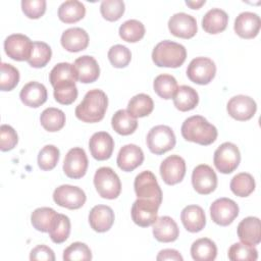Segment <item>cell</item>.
Masks as SVG:
<instances>
[{"mask_svg":"<svg viewBox=\"0 0 261 261\" xmlns=\"http://www.w3.org/2000/svg\"><path fill=\"white\" fill-rule=\"evenodd\" d=\"M33 43L22 34H12L4 41V50L8 57L16 61L29 60L33 50Z\"/></svg>","mask_w":261,"mask_h":261,"instance_id":"obj_11","label":"cell"},{"mask_svg":"<svg viewBox=\"0 0 261 261\" xmlns=\"http://www.w3.org/2000/svg\"><path fill=\"white\" fill-rule=\"evenodd\" d=\"M108 59L110 63L116 68H122L128 65L132 60V53L129 49L123 45L117 44L112 46L108 51Z\"/></svg>","mask_w":261,"mask_h":261,"instance_id":"obj_48","label":"cell"},{"mask_svg":"<svg viewBox=\"0 0 261 261\" xmlns=\"http://www.w3.org/2000/svg\"><path fill=\"white\" fill-rule=\"evenodd\" d=\"M114 222V212L107 205H96L89 213V223L97 232L109 230Z\"/></svg>","mask_w":261,"mask_h":261,"instance_id":"obj_21","label":"cell"},{"mask_svg":"<svg viewBox=\"0 0 261 261\" xmlns=\"http://www.w3.org/2000/svg\"><path fill=\"white\" fill-rule=\"evenodd\" d=\"M31 260H45V261H54L55 255L52 249L45 245H39L35 247L30 254Z\"/></svg>","mask_w":261,"mask_h":261,"instance_id":"obj_51","label":"cell"},{"mask_svg":"<svg viewBox=\"0 0 261 261\" xmlns=\"http://www.w3.org/2000/svg\"><path fill=\"white\" fill-rule=\"evenodd\" d=\"M47 89L38 82H30L25 84L19 93L21 102L33 108H38L47 101Z\"/></svg>","mask_w":261,"mask_h":261,"instance_id":"obj_23","label":"cell"},{"mask_svg":"<svg viewBox=\"0 0 261 261\" xmlns=\"http://www.w3.org/2000/svg\"><path fill=\"white\" fill-rule=\"evenodd\" d=\"M108 106L106 94L99 89L87 92L83 101L75 107V116L88 123L98 122L103 119Z\"/></svg>","mask_w":261,"mask_h":261,"instance_id":"obj_1","label":"cell"},{"mask_svg":"<svg viewBox=\"0 0 261 261\" xmlns=\"http://www.w3.org/2000/svg\"><path fill=\"white\" fill-rule=\"evenodd\" d=\"M238 237L242 243L256 246L261 242V225L258 217L244 218L238 225Z\"/></svg>","mask_w":261,"mask_h":261,"instance_id":"obj_22","label":"cell"},{"mask_svg":"<svg viewBox=\"0 0 261 261\" xmlns=\"http://www.w3.org/2000/svg\"><path fill=\"white\" fill-rule=\"evenodd\" d=\"M73 65L76 69L77 79L81 83H94L100 75V67L98 62L90 55H84L76 58Z\"/></svg>","mask_w":261,"mask_h":261,"instance_id":"obj_25","label":"cell"},{"mask_svg":"<svg viewBox=\"0 0 261 261\" xmlns=\"http://www.w3.org/2000/svg\"><path fill=\"white\" fill-rule=\"evenodd\" d=\"M21 9L24 15L32 19L40 18L46 11L45 0H22Z\"/></svg>","mask_w":261,"mask_h":261,"instance_id":"obj_49","label":"cell"},{"mask_svg":"<svg viewBox=\"0 0 261 261\" xmlns=\"http://www.w3.org/2000/svg\"><path fill=\"white\" fill-rule=\"evenodd\" d=\"M124 2L121 0H103L100 5V12L106 20L116 21L124 13Z\"/></svg>","mask_w":261,"mask_h":261,"instance_id":"obj_47","label":"cell"},{"mask_svg":"<svg viewBox=\"0 0 261 261\" xmlns=\"http://www.w3.org/2000/svg\"><path fill=\"white\" fill-rule=\"evenodd\" d=\"M191 255L196 261H212L216 258L217 247L208 238L198 239L191 246Z\"/></svg>","mask_w":261,"mask_h":261,"instance_id":"obj_31","label":"cell"},{"mask_svg":"<svg viewBox=\"0 0 261 261\" xmlns=\"http://www.w3.org/2000/svg\"><path fill=\"white\" fill-rule=\"evenodd\" d=\"M40 122L46 130L51 133L58 132L65 124V114L58 108L49 107L41 113Z\"/></svg>","mask_w":261,"mask_h":261,"instance_id":"obj_36","label":"cell"},{"mask_svg":"<svg viewBox=\"0 0 261 261\" xmlns=\"http://www.w3.org/2000/svg\"><path fill=\"white\" fill-rule=\"evenodd\" d=\"M160 204L149 199L138 198L132 206V218L134 222L142 227L152 225L158 218Z\"/></svg>","mask_w":261,"mask_h":261,"instance_id":"obj_9","label":"cell"},{"mask_svg":"<svg viewBox=\"0 0 261 261\" xmlns=\"http://www.w3.org/2000/svg\"><path fill=\"white\" fill-rule=\"evenodd\" d=\"M154 238L162 243L174 242L179 234L176 222L169 216H161L153 223Z\"/></svg>","mask_w":261,"mask_h":261,"instance_id":"obj_27","label":"cell"},{"mask_svg":"<svg viewBox=\"0 0 261 261\" xmlns=\"http://www.w3.org/2000/svg\"><path fill=\"white\" fill-rule=\"evenodd\" d=\"M186 58L185 46L170 40L159 42L152 51V60L159 67H179Z\"/></svg>","mask_w":261,"mask_h":261,"instance_id":"obj_3","label":"cell"},{"mask_svg":"<svg viewBox=\"0 0 261 261\" xmlns=\"http://www.w3.org/2000/svg\"><path fill=\"white\" fill-rule=\"evenodd\" d=\"M231 192L239 197H248L255 190L254 177L248 172H241L230 180Z\"/></svg>","mask_w":261,"mask_h":261,"instance_id":"obj_38","label":"cell"},{"mask_svg":"<svg viewBox=\"0 0 261 261\" xmlns=\"http://www.w3.org/2000/svg\"><path fill=\"white\" fill-rule=\"evenodd\" d=\"M213 162L217 170L221 173H231L238 168L241 162L239 148L230 142L221 144L214 152Z\"/></svg>","mask_w":261,"mask_h":261,"instance_id":"obj_6","label":"cell"},{"mask_svg":"<svg viewBox=\"0 0 261 261\" xmlns=\"http://www.w3.org/2000/svg\"><path fill=\"white\" fill-rule=\"evenodd\" d=\"M210 215L216 224L227 226L238 217L239 206L229 198H219L211 204Z\"/></svg>","mask_w":261,"mask_h":261,"instance_id":"obj_12","label":"cell"},{"mask_svg":"<svg viewBox=\"0 0 261 261\" xmlns=\"http://www.w3.org/2000/svg\"><path fill=\"white\" fill-rule=\"evenodd\" d=\"M50 239L55 244H61L67 240L70 233V220L64 214H57V217L48 231Z\"/></svg>","mask_w":261,"mask_h":261,"instance_id":"obj_39","label":"cell"},{"mask_svg":"<svg viewBox=\"0 0 261 261\" xmlns=\"http://www.w3.org/2000/svg\"><path fill=\"white\" fill-rule=\"evenodd\" d=\"M216 65L214 61L208 57L194 58L187 68L189 80L198 85H207L215 76Z\"/></svg>","mask_w":261,"mask_h":261,"instance_id":"obj_8","label":"cell"},{"mask_svg":"<svg viewBox=\"0 0 261 261\" xmlns=\"http://www.w3.org/2000/svg\"><path fill=\"white\" fill-rule=\"evenodd\" d=\"M18 142V137L14 128L8 124H2L0 127V149L3 152L12 150Z\"/></svg>","mask_w":261,"mask_h":261,"instance_id":"obj_50","label":"cell"},{"mask_svg":"<svg viewBox=\"0 0 261 261\" xmlns=\"http://www.w3.org/2000/svg\"><path fill=\"white\" fill-rule=\"evenodd\" d=\"M154 108L152 98L144 93L135 95L127 104V112L135 118L148 116Z\"/></svg>","mask_w":261,"mask_h":261,"instance_id":"obj_34","label":"cell"},{"mask_svg":"<svg viewBox=\"0 0 261 261\" xmlns=\"http://www.w3.org/2000/svg\"><path fill=\"white\" fill-rule=\"evenodd\" d=\"M57 214L58 213L50 207L37 208L31 215L32 225L39 231L48 232L53 225Z\"/></svg>","mask_w":261,"mask_h":261,"instance_id":"obj_35","label":"cell"},{"mask_svg":"<svg viewBox=\"0 0 261 261\" xmlns=\"http://www.w3.org/2000/svg\"><path fill=\"white\" fill-rule=\"evenodd\" d=\"M147 147L156 155H161L174 148L176 139L171 127L168 125H155L153 126L146 138Z\"/></svg>","mask_w":261,"mask_h":261,"instance_id":"obj_5","label":"cell"},{"mask_svg":"<svg viewBox=\"0 0 261 261\" xmlns=\"http://www.w3.org/2000/svg\"><path fill=\"white\" fill-rule=\"evenodd\" d=\"M155 93L162 99L168 100L173 98L178 86L174 76L171 74H159L155 77L153 83Z\"/></svg>","mask_w":261,"mask_h":261,"instance_id":"obj_37","label":"cell"},{"mask_svg":"<svg viewBox=\"0 0 261 261\" xmlns=\"http://www.w3.org/2000/svg\"><path fill=\"white\" fill-rule=\"evenodd\" d=\"M85 192L75 186L62 185L53 192V200L60 207L67 209H79L86 202Z\"/></svg>","mask_w":261,"mask_h":261,"instance_id":"obj_10","label":"cell"},{"mask_svg":"<svg viewBox=\"0 0 261 261\" xmlns=\"http://www.w3.org/2000/svg\"><path fill=\"white\" fill-rule=\"evenodd\" d=\"M52 50L47 43L44 42H34L33 43V50L31 57L28 60V63L35 68L44 67L51 59Z\"/></svg>","mask_w":261,"mask_h":261,"instance_id":"obj_40","label":"cell"},{"mask_svg":"<svg viewBox=\"0 0 261 261\" xmlns=\"http://www.w3.org/2000/svg\"><path fill=\"white\" fill-rule=\"evenodd\" d=\"M77 80V72L74 65L68 62L57 63L49 73V81L53 88L61 83H75Z\"/></svg>","mask_w":261,"mask_h":261,"instance_id":"obj_33","label":"cell"},{"mask_svg":"<svg viewBox=\"0 0 261 261\" xmlns=\"http://www.w3.org/2000/svg\"><path fill=\"white\" fill-rule=\"evenodd\" d=\"M180 220L190 232L201 231L206 225V216L202 207L198 205L186 206L180 213Z\"/></svg>","mask_w":261,"mask_h":261,"instance_id":"obj_26","label":"cell"},{"mask_svg":"<svg viewBox=\"0 0 261 261\" xmlns=\"http://www.w3.org/2000/svg\"><path fill=\"white\" fill-rule=\"evenodd\" d=\"M91 259L92 252L85 243L74 242L63 251V260L65 261H88Z\"/></svg>","mask_w":261,"mask_h":261,"instance_id":"obj_46","label":"cell"},{"mask_svg":"<svg viewBox=\"0 0 261 261\" xmlns=\"http://www.w3.org/2000/svg\"><path fill=\"white\" fill-rule=\"evenodd\" d=\"M228 22L227 13L220 8L208 10L202 18V28L206 33L218 34L223 32Z\"/></svg>","mask_w":261,"mask_h":261,"instance_id":"obj_28","label":"cell"},{"mask_svg":"<svg viewBox=\"0 0 261 261\" xmlns=\"http://www.w3.org/2000/svg\"><path fill=\"white\" fill-rule=\"evenodd\" d=\"M0 89L1 91L13 90L19 82V71L9 63L2 62L0 65Z\"/></svg>","mask_w":261,"mask_h":261,"instance_id":"obj_44","label":"cell"},{"mask_svg":"<svg viewBox=\"0 0 261 261\" xmlns=\"http://www.w3.org/2000/svg\"><path fill=\"white\" fill-rule=\"evenodd\" d=\"M156 259L158 261H163V260H174V261H182L184 258L182 256L179 254L178 251L174 250V249H164L161 250Z\"/></svg>","mask_w":261,"mask_h":261,"instance_id":"obj_52","label":"cell"},{"mask_svg":"<svg viewBox=\"0 0 261 261\" xmlns=\"http://www.w3.org/2000/svg\"><path fill=\"white\" fill-rule=\"evenodd\" d=\"M144 161V153L143 150L135 145V144H127L120 148L116 163L117 166L122 171H133L137 167H139Z\"/></svg>","mask_w":261,"mask_h":261,"instance_id":"obj_20","label":"cell"},{"mask_svg":"<svg viewBox=\"0 0 261 261\" xmlns=\"http://www.w3.org/2000/svg\"><path fill=\"white\" fill-rule=\"evenodd\" d=\"M169 32L178 38L191 39L197 33V21L194 16L185 12L173 14L168 20Z\"/></svg>","mask_w":261,"mask_h":261,"instance_id":"obj_17","label":"cell"},{"mask_svg":"<svg viewBox=\"0 0 261 261\" xmlns=\"http://www.w3.org/2000/svg\"><path fill=\"white\" fill-rule=\"evenodd\" d=\"M181 136L186 141L208 146L217 139V128L201 115L188 117L181 124Z\"/></svg>","mask_w":261,"mask_h":261,"instance_id":"obj_2","label":"cell"},{"mask_svg":"<svg viewBox=\"0 0 261 261\" xmlns=\"http://www.w3.org/2000/svg\"><path fill=\"white\" fill-rule=\"evenodd\" d=\"M227 255L228 259L231 261H255L258 259V251L256 248L244 243H236L231 245L228 249Z\"/></svg>","mask_w":261,"mask_h":261,"instance_id":"obj_42","label":"cell"},{"mask_svg":"<svg viewBox=\"0 0 261 261\" xmlns=\"http://www.w3.org/2000/svg\"><path fill=\"white\" fill-rule=\"evenodd\" d=\"M186 4L190 6L192 9H199L202 5L205 4V0H199V1H186Z\"/></svg>","mask_w":261,"mask_h":261,"instance_id":"obj_53","label":"cell"},{"mask_svg":"<svg viewBox=\"0 0 261 261\" xmlns=\"http://www.w3.org/2000/svg\"><path fill=\"white\" fill-rule=\"evenodd\" d=\"M88 168V158L83 148H71L65 155L63 161V171L70 178L83 177Z\"/></svg>","mask_w":261,"mask_h":261,"instance_id":"obj_13","label":"cell"},{"mask_svg":"<svg viewBox=\"0 0 261 261\" xmlns=\"http://www.w3.org/2000/svg\"><path fill=\"white\" fill-rule=\"evenodd\" d=\"M89 149L96 160H107L111 157L114 149L113 138L106 132H97L89 141Z\"/></svg>","mask_w":261,"mask_h":261,"instance_id":"obj_18","label":"cell"},{"mask_svg":"<svg viewBox=\"0 0 261 261\" xmlns=\"http://www.w3.org/2000/svg\"><path fill=\"white\" fill-rule=\"evenodd\" d=\"M192 185L198 194H211L217 187V175L209 165L200 164L193 170Z\"/></svg>","mask_w":261,"mask_h":261,"instance_id":"obj_14","label":"cell"},{"mask_svg":"<svg viewBox=\"0 0 261 261\" xmlns=\"http://www.w3.org/2000/svg\"><path fill=\"white\" fill-rule=\"evenodd\" d=\"M111 125L117 134L122 136H128L135 133V130L137 129L138 121L127 112V110L119 109L113 114L111 119Z\"/></svg>","mask_w":261,"mask_h":261,"instance_id":"obj_32","label":"cell"},{"mask_svg":"<svg viewBox=\"0 0 261 261\" xmlns=\"http://www.w3.org/2000/svg\"><path fill=\"white\" fill-rule=\"evenodd\" d=\"M134 189L138 198L149 199L161 205L162 191L152 171L144 170L140 172L135 178Z\"/></svg>","mask_w":261,"mask_h":261,"instance_id":"obj_7","label":"cell"},{"mask_svg":"<svg viewBox=\"0 0 261 261\" xmlns=\"http://www.w3.org/2000/svg\"><path fill=\"white\" fill-rule=\"evenodd\" d=\"M261 27V20L258 14L250 11H244L240 13L234 20V32L238 36L244 39L255 38Z\"/></svg>","mask_w":261,"mask_h":261,"instance_id":"obj_19","label":"cell"},{"mask_svg":"<svg viewBox=\"0 0 261 261\" xmlns=\"http://www.w3.org/2000/svg\"><path fill=\"white\" fill-rule=\"evenodd\" d=\"M186 174V162L179 155H170L166 157L160 165V175L167 185L180 182Z\"/></svg>","mask_w":261,"mask_h":261,"instance_id":"obj_15","label":"cell"},{"mask_svg":"<svg viewBox=\"0 0 261 261\" xmlns=\"http://www.w3.org/2000/svg\"><path fill=\"white\" fill-rule=\"evenodd\" d=\"M53 89L55 100L62 105H69L77 98V88L73 82L61 83Z\"/></svg>","mask_w":261,"mask_h":261,"instance_id":"obj_43","label":"cell"},{"mask_svg":"<svg viewBox=\"0 0 261 261\" xmlns=\"http://www.w3.org/2000/svg\"><path fill=\"white\" fill-rule=\"evenodd\" d=\"M120 38L129 43L139 42L145 35L144 24L137 19H128L119 27Z\"/></svg>","mask_w":261,"mask_h":261,"instance_id":"obj_41","label":"cell"},{"mask_svg":"<svg viewBox=\"0 0 261 261\" xmlns=\"http://www.w3.org/2000/svg\"><path fill=\"white\" fill-rule=\"evenodd\" d=\"M60 42L68 52H79L88 47L89 35L82 28H69L62 33Z\"/></svg>","mask_w":261,"mask_h":261,"instance_id":"obj_24","label":"cell"},{"mask_svg":"<svg viewBox=\"0 0 261 261\" xmlns=\"http://www.w3.org/2000/svg\"><path fill=\"white\" fill-rule=\"evenodd\" d=\"M86 14L85 5L77 0H67L60 4L58 17L65 23H73L81 20Z\"/></svg>","mask_w":261,"mask_h":261,"instance_id":"obj_30","label":"cell"},{"mask_svg":"<svg viewBox=\"0 0 261 261\" xmlns=\"http://www.w3.org/2000/svg\"><path fill=\"white\" fill-rule=\"evenodd\" d=\"M59 160V149L54 145L44 146L38 154V165L42 170L53 169Z\"/></svg>","mask_w":261,"mask_h":261,"instance_id":"obj_45","label":"cell"},{"mask_svg":"<svg viewBox=\"0 0 261 261\" xmlns=\"http://www.w3.org/2000/svg\"><path fill=\"white\" fill-rule=\"evenodd\" d=\"M94 186L98 194L104 198L116 199L121 192V182L116 172L107 166L100 167L94 175Z\"/></svg>","mask_w":261,"mask_h":261,"instance_id":"obj_4","label":"cell"},{"mask_svg":"<svg viewBox=\"0 0 261 261\" xmlns=\"http://www.w3.org/2000/svg\"><path fill=\"white\" fill-rule=\"evenodd\" d=\"M226 110L232 118L239 121H245L254 116L257 110V105L253 98L245 95H237L229 99L226 105Z\"/></svg>","mask_w":261,"mask_h":261,"instance_id":"obj_16","label":"cell"},{"mask_svg":"<svg viewBox=\"0 0 261 261\" xmlns=\"http://www.w3.org/2000/svg\"><path fill=\"white\" fill-rule=\"evenodd\" d=\"M172 99L175 108L182 112L194 109L199 103V95L197 91L186 85L177 88Z\"/></svg>","mask_w":261,"mask_h":261,"instance_id":"obj_29","label":"cell"}]
</instances>
